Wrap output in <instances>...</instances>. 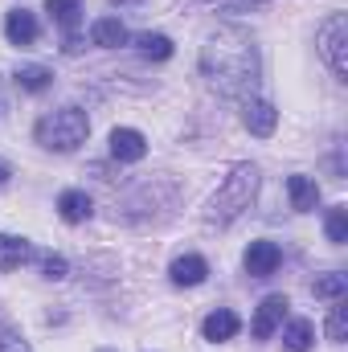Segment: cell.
Segmentation results:
<instances>
[{
	"instance_id": "17",
	"label": "cell",
	"mask_w": 348,
	"mask_h": 352,
	"mask_svg": "<svg viewBox=\"0 0 348 352\" xmlns=\"http://www.w3.org/2000/svg\"><path fill=\"white\" fill-rule=\"evenodd\" d=\"M312 340H316L312 320H291V324L283 328V352H307Z\"/></svg>"
},
{
	"instance_id": "16",
	"label": "cell",
	"mask_w": 348,
	"mask_h": 352,
	"mask_svg": "<svg viewBox=\"0 0 348 352\" xmlns=\"http://www.w3.org/2000/svg\"><path fill=\"white\" fill-rule=\"evenodd\" d=\"M33 258V246L25 238H12V234H0V270H17Z\"/></svg>"
},
{
	"instance_id": "18",
	"label": "cell",
	"mask_w": 348,
	"mask_h": 352,
	"mask_svg": "<svg viewBox=\"0 0 348 352\" xmlns=\"http://www.w3.org/2000/svg\"><path fill=\"white\" fill-rule=\"evenodd\" d=\"M135 45L148 62H168L173 58V37H164V33H140Z\"/></svg>"
},
{
	"instance_id": "21",
	"label": "cell",
	"mask_w": 348,
	"mask_h": 352,
	"mask_svg": "<svg viewBox=\"0 0 348 352\" xmlns=\"http://www.w3.org/2000/svg\"><path fill=\"white\" fill-rule=\"evenodd\" d=\"M324 234H328V242H332V246H345V242H348V209H345V205H336V209H328V221H324Z\"/></svg>"
},
{
	"instance_id": "20",
	"label": "cell",
	"mask_w": 348,
	"mask_h": 352,
	"mask_svg": "<svg viewBox=\"0 0 348 352\" xmlns=\"http://www.w3.org/2000/svg\"><path fill=\"white\" fill-rule=\"evenodd\" d=\"M316 299H345L348 295V274H340V270H328V274H320L316 278Z\"/></svg>"
},
{
	"instance_id": "24",
	"label": "cell",
	"mask_w": 348,
	"mask_h": 352,
	"mask_svg": "<svg viewBox=\"0 0 348 352\" xmlns=\"http://www.w3.org/2000/svg\"><path fill=\"white\" fill-rule=\"evenodd\" d=\"M21 349H25V344H21L12 332H4V328H0V352H21Z\"/></svg>"
},
{
	"instance_id": "5",
	"label": "cell",
	"mask_w": 348,
	"mask_h": 352,
	"mask_svg": "<svg viewBox=\"0 0 348 352\" xmlns=\"http://www.w3.org/2000/svg\"><path fill=\"white\" fill-rule=\"evenodd\" d=\"M287 307H291V299H287V295H266V299H262L259 311H254V324H250L254 340H270V336L283 328V320H287Z\"/></svg>"
},
{
	"instance_id": "8",
	"label": "cell",
	"mask_w": 348,
	"mask_h": 352,
	"mask_svg": "<svg viewBox=\"0 0 348 352\" xmlns=\"http://www.w3.org/2000/svg\"><path fill=\"white\" fill-rule=\"evenodd\" d=\"M238 328H242L238 311H230V307H217V311H209V316H205V324H201V336H205L209 344H226V340H234V336H238Z\"/></svg>"
},
{
	"instance_id": "12",
	"label": "cell",
	"mask_w": 348,
	"mask_h": 352,
	"mask_svg": "<svg viewBox=\"0 0 348 352\" xmlns=\"http://www.w3.org/2000/svg\"><path fill=\"white\" fill-rule=\"evenodd\" d=\"M58 213H62V221L83 226L90 213H94V205H90V197L83 192V188H66V192L58 197Z\"/></svg>"
},
{
	"instance_id": "15",
	"label": "cell",
	"mask_w": 348,
	"mask_h": 352,
	"mask_svg": "<svg viewBox=\"0 0 348 352\" xmlns=\"http://www.w3.org/2000/svg\"><path fill=\"white\" fill-rule=\"evenodd\" d=\"M45 12H50L54 25H62L70 37H74L78 25H83V0H45Z\"/></svg>"
},
{
	"instance_id": "11",
	"label": "cell",
	"mask_w": 348,
	"mask_h": 352,
	"mask_svg": "<svg viewBox=\"0 0 348 352\" xmlns=\"http://www.w3.org/2000/svg\"><path fill=\"white\" fill-rule=\"evenodd\" d=\"M168 274H173L176 287H201L205 274H209V263H205L201 254H180V258L168 266Z\"/></svg>"
},
{
	"instance_id": "13",
	"label": "cell",
	"mask_w": 348,
	"mask_h": 352,
	"mask_svg": "<svg viewBox=\"0 0 348 352\" xmlns=\"http://www.w3.org/2000/svg\"><path fill=\"white\" fill-rule=\"evenodd\" d=\"M4 37H8L12 45H33V41H37V16L25 12V8L8 12V21H4Z\"/></svg>"
},
{
	"instance_id": "2",
	"label": "cell",
	"mask_w": 348,
	"mask_h": 352,
	"mask_svg": "<svg viewBox=\"0 0 348 352\" xmlns=\"http://www.w3.org/2000/svg\"><path fill=\"white\" fill-rule=\"evenodd\" d=\"M90 135V119L83 107H62V111H50L45 119H37V127H33V140L41 144V148H50V152H74V148H83Z\"/></svg>"
},
{
	"instance_id": "6",
	"label": "cell",
	"mask_w": 348,
	"mask_h": 352,
	"mask_svg": "<svg viewBox=\"0 0 348 352\" xmlns=\"http://www.w3.org/2000/svg\"><path fill=\"white\" fill-rule=\"evenodd\" d=\"M279 263H283L279 242H266V238L250 242V250H246V274H250V278H266V274H274Z\"/></svg>"
},
{
	"instance_id": "25",
	"label": "cell",
	"mask_w": 348,
	"mask_h": 352,
	"mask_svg": "<svg viewBox=\"0 0 348 352\" xmlns=\"http://www.w3.org/2000/svg\"><path fill=\"white\" fill-rule=\"evenodd\" d=\"M8 176H12V168H8V164L0 160V184H8Z\"/></svg>"
},
{
	"instance_id": "1",
	"label": "cell",
	"mask_w": 348,
	"mask_h": 352,
	"mask_svg": "<svg viewBox=\"0 0 348 352\" xmlns=\"http://www.w3.org/2000/svg\"><path fill=\"white\" fill-rule=\"evenodd\" d=\"M201 70L230 98L254 90V82H259V50H254L250 33L246 29H221L201 54Z\"/></svg>"
},
{
	"instance_id": "3",
	"label": "cell",
	"mask_w": 348,
	"mask_h": 352,
	"mask_svg": "<svg viewBox=\"0 0 348 352\" xmlns=\"http://www.w3.org/2000/svg\"><path fill=\"white\" fill-rule=\"evenodd\" d=\"M254 192H259V168H254V164H238L234 173L226 176V184L217 188V197H213V209H209V221H217V226H230L234 217H242V213L250 209Z\"/></svg>"
},
{
	"instance_id": "14",
	"label": "cell",
	"mask_w": 348,
	"mask_h": 352,
	"mask_svg": "<svg viewBox=\"0 0 348 352\" xmlns=\"http://www.w3.org/2000/svg\"><path fill=\"white\" fill-rule=\"evenodd\" d=\"M90 41H94V45H102V50H115V45H123V41H127V29H123V21H119V16H98V21L90 25Z\"/></svg>"
},
{
	"instance_id": "22",
	"label": "cell",
	"mask_w": 348,
	"mask_h": 352,
	"mask_svg": "<svg viewBox=\"0 0 348 352\" xmlns=\"http://www.w3.org/2000/svg\"><path fill=\"white\" fill-rule=\"evenodd\" d=\"M345 332H348V307L336 299V307H332V316H328V340H332V344H340V340H345Z\"/></svg>"
},
{
	"instance_id": "4",
	"label": "cell",
	"mask_w": 348,
	"mask_h": 352,
	"mask_svg": "<svg viewBox=\"0 0 348 352\" xmlns=\"http://www.w3.org/2000/svg\"><path fill=\"white\" fill-rule=\"evenodd\" d=\"M316 45H320V58L332 66L336 78H348V58H345V45H348V16L345 12H332L320 33H316Z\"/></svg>"
},
{
	"instance_id": "10",
	"label": "cell",
	"mask_w": 348,
	"mask_h": 352,
	"mask_svg": "<svg viewBox=\"0 0 348 352\" xmlns=\"http://www.w3.org/2000/svg\"><path fill=\"white\" fill-rule=\"evenodd\" d=\"M287 197H291V209L312 213V209L320 205V184H316L312 176L295 173V176H287Z\"/></svg>"
},
{
	"instance_id": "19",
	"label": "cell",
	"mask_w": 348,
	"mask_h": 352,
	"mask_svg": "<svg viewBox=\"0 0 348 352\" xmlns=\"http://www.w3.org/2000/svg\"><path fill=\"white\" fill-rule=\"evenodd\" d=\"M17 87L29 90V94H41V90L54 87V70H45V66H21L17 70Z\"/></svg>"
},
{
	"instance_id": "7",
	"label": "cell",
	"mask_w": 348,
	"mask_h": 352,
	"mask_svg": "<svg viewBox=\"0 0 348 352\" xmlns=\"http://www.w3.org/2000/svg\"><path fill=\"white\" fill-rule=\"evenodd\" d=\"M111 156L123 160V164H135L148 156V140L135 131V127H115L111 131Z\"/></svg>"
},
{
	"instance_id": "9",
	"label": "cell",
	"mask_w": 348,
	"mask_h": 352,
	"mask_svg": "<svg viewBox=\"0 0 348 352\" xmlns=\"http://www.w3.org/2000/svg\"><path fill=\"white\" fill-rule=\"evenodd\" d=\"M242 123H246V131H250V135L266 140V135H274V127H279V111H274L266 98H254V102H246Z\"/></svg>"
},
{
	"instance_id": "26",
	"label": "cell",
	"mask_w": 348,
	"mask_h": 352,
	"mask_svg": "<svg viewBox=\"0 0 348 352\" xmlns=\"http://www.w3.org/2000/svg\"><path fill=\"white\" fill-rule=\"evenodd\" d=\"M98 352H115V349H98Z\"/></svg>"
},
{
	"instance_id": "23",
	"label": "cell",
	"mask_w": 348,
	"mask_h": 352,
	"mask_svg": "<svg viewBox=\"0 0 348 352\" xmlns=\"http://www.w3.org/2000/svg\"><path fill=\"white\" fill-rule=\"evenodd\" d=\"M41 270H45V278H66V258L62 254H41Z\"/></svg>"
}]
</instances>
